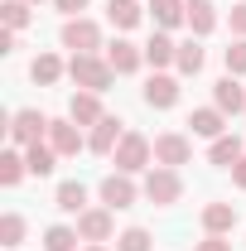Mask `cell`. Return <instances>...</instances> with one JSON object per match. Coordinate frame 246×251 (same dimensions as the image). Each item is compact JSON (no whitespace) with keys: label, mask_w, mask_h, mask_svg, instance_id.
Here are the masks:
<instances>
[{"label":"cell","mask_w":246,"mask_h":251,"mask_svg":"<svg viewBox=\"0 0 246 251\" xmlns=\"http://www.w3.org/2000/svg\"><path fill=\"white\" fill-rule=\"evenodd\" d=\"M203 63H208V53L198 49V39H188V44H179V58H174V68H179L184 77H198V73H203Z\"/></svg>","instance_id":"cell-25"},{"label":"cell","mask_w":246,"mask_h":251,"mask_svg":"<svg viewBox=\"0 0 246 251\" xmlns=\"http://www.w3.org/2000/svg\"><path fill=\"white\" fill-rule=\"evenodd\" d=\"M193 251H232V242H227V237H213V232H208V237H203V242H198Z\"/></svg>","instance_id":"cell-33"},{"label":"cell","mask_w":246,"mask_h":251,"mask_svg":"<svg viewBox=\"0 0 246 251\" xmlns=\"http://www.w3.org/2000/svg\"><path fill=\"white\" fill-rule=\"evenodd\" d=\"M25 174H29V164H25L20 150H5V155H0V184H5V188H15Z\"/></svg>","instance_id":"cell-27"},{"label":"cell","mask_w":246,"mask_h":251,"mask_svg":"<svg viewBox=\"0 0 246 251\" xmlns=\"http://www.w3.org/2000/svg\"><path fill=\"white\" fill-rule=\"evenodd\" d=\"M106 63H111V73H116V77H125V73H140L145 49H140V44H130V39H116V44H106Z\"/></svg>","instance_id":"cell-10"},{"label":"cell","mask_w":246,"mask_h":251,"mask_svg":"<svg viewBox=\"0 0 246 251\" xmlns=\"http://www.w3.org/2000/svg\"><path fill=\"white\" fill-rule=\"evenodd\" d=\"M242 155H246V150H242V135H217L213 145H208V159H213V164H222V169H232Z\"/></svg>","instance_id":"cell-22"},{"label":"cell","mask_w":246,"mask_h":251,"mask_svg":"<svg viewBox=\"0 0 246 251\" xmlns=\"http://www.w3.org/2000/svg\"><path fill=\"white\" fill-rule=\"evenodd\" d=\"M232 184H237V188H246V155L232 164Z\"/></svg>","instance_id":"cell-35"},{"label":"cell","mask_w":246,"mask_h":251,"mask_svg":"<svg viewBox=\"0 0 246 251\" xmlns=\"http://www.w3.org/2000/svg\"><path fill=\"white\" fill-rule=\"evenodd\" d=\"M140 193H145V188H135V174H106V179H101V208L125 213V208H135Z\"/></svg>","instance_id":"cell-5"},{"label":"cell","mask_w":246,"mask_h":251,"mask_svg":"<svg viewBox=\"0 0 246 251\" xmlns=\"http://www.w3.org/2000/svg\"><path fill=\"white\" fill-rule=\"evenodd\" d=\"M188 29L198 34V39L217 29V10H213V0H188Z\"/></svg>","instance_id":"cell-24"},{"label":"cell","mask_w":246,"mask_h":251,"mask_svg":"<svg viewBox=\"0 0 246 251\" xmlns=\"http://www.w3.org/2000/svg\"><path fill=\"white\" fill-rule=\"evenodd\" d=\"M82 251H106V247H101V242H87V247H82Z\"/></svg>","instance_id":"cell-37"},{"label":"cell","mask_w":246,"mask_h":251,"mask_svg":"<svg viewBox=\"0 0 246 251\" xmlns=\"http://www.w3.org/2000/svg\"><path fill=\"white\" fill-rule=\"evenodd\" d=\"M111 159H116V174H140V169H150V159H154V140H145L140 130H125Z\"/></svg>","instance_id":"cell-2"},{"label":"cell","mask_w":246,"mask_h":251,"mask_svg":"<svg viewBox=\"0 0 246 251\" xmlns=\"http://www.w3.org/2000/svg\"><path fill=\"white\" fill-rule=\"evenodd\" d=\"M29 5H39V0H29Z\"/></svg>","instance_id":"cell-38"},{"label":"cell","mask_w":246,"mask_h":251,"mask_svg":"<svg viewBox=\"0 0 246 251\" xmlns=\"http://www.w3.org/2000/svg\"><path fill=\"white\" fill-rule=\"evenodd\" d=\"M58 159H63V155L49 145V140L25 145V164H29V174H39V179H44V174H53V169H58Z\"/></svg>","instance_id":"cell-19"},{"label":"cell","mask_w":246,"mask_h":251,"mask_svg":"<svg viewBox=\"0 0 246 251\" xmlns=\"http://www.w3.org/2000/svg\"><path fill=\"white\" fill-rule=\"evenodd\" d=\"M188 126H193V135L217 140V135H227V111H217V106H198V111L188 116Z\"/></svg>","instance_id":"cell-15"},{"label":"cell","mask_w":246,"mask_h":251,"mask_svg":"<svg viewBox=\"0 0 246 251\" xmlns=\"http://www.w3.org/2000/svg\"><path fill=\"white\" fill-rule=\"evenodd\" d=\"M20 242H25V218H20V213H5V218H0V247L15 251Z\"/></svg>","instance_id":"cell-28"},{"label":"cell","mask_w":246,"mask_h":251,"mask_svg":"<svg viewBox=\"0 0 246 251\" xmlns=\"http://www.w3.org/2000/svg\"><path fill=\"white\" fill-rule=\"evenodd\" d=\"M213 106L217 111H227V116H237V111H246V87H242V77H217L213 82Z\"/></svg>","instance_id":"cell-11"},{"label":"cell","mask_w":246,"mask_h":251,"mask_svg":"<svg viewBox=\"0 0 246 251\" xmlns=\"http://www.w3.org/2000/svg\"><path fill=\"white\" fill-rule=\"evenodd\" d=\"M140 0H106V20L116 25V29H135L140 25Z\"/></svg>","instance_id":"cell-23"},{"label":"cell","mask_w":246,"mask_h":251,"mask_svg":"<svg viewBox=\"0 0 246 251\" xmlns=\"http://www.w3.org/2000/svg\"><path fill=\"white\" fill-rule=\"evenodd\" d=\"M232 34H237V39H246V0H237V5H232Z\"/></svg>","instance_id":"cell-32"},{"label":"cell","mask_w":246,"mask_h":251,"mask_svg":"<svg viewBox=\"0 0 246 251\" xmlns=\"http://www.w3.org/2000/svg\"><path fill=\"white\" fill-rule=\"evenodd\" d=\"M49 126H53V121H49L44 111L25 106V111H15V116H10V126H5V130H10V140H15L20 150H25V145H39V140L49 135Z\"/></svg>","instance_id":"cell-4"},{"label":"cell","mask_w":246,"mask_h":251,"mask_svg":"<svg viewBox=\"0 0 246 251\" xmlns=\"http://www.w3.org/2000/svg\"><path fill=\"white\" fill-rule=\"evenodd\" d=\"M0 53H15V29H0Z\"/></svg>","instance_id":"cell-36"},{"label":"cell","mask_w":246,"mask_h":251,"mask_svg":"<svg viewBox=\"0 0 246 251\" xmlns=\"http://www.w3.org/2000/svg\"><path fill=\"white\" fill-rule=\"evenodd\" d=\"M188 155H193L188 135H179V130H164V135H154V164H164V169H179V164H188Z\"/></svg>","instance_id":"cell-7"},{"label":"cell","mask_w":246,"mask_h":251,"mask_svg":"<svg viewBox=\"0 0 246 251\" xmlns=\"http://www.w3.org/2000/svg\"><path fill=\"white\" fill-rule=\"evenodd\" d=\"M49 145H53L58 155H77V150H87V140H82V126L73 121V116L53 121V126H49Z\"/></svg>","instance_id":"cell-12"},{"label":"cell","mask_w":246,"mask_h":251,"mask_svg":"<svg viewBox=\"0 0 246 251\" xmlns=\"http://www.w3.org/2000/svg\"><path fill=\"white\" fill-rule=\"evenodd\" d=\"M121 135H125V121H116V116H101V121L92 126V135H87V150H92V155H116Z\"/></svg>","instance_id":"cell-9"},{"label":"cell","mask_w":246,"mask_h":251,"mask_svg":"<svg viewBox=\"0 0 246 251\" xmlns=\"http://www.w3.org/2000/svg\"><path fill=\"white\" fill-rule=\"evenodd\" d=\"M53 208L58 213H87V188L77 184V179H68V184H58V193H53Z\"/></svg>","instance_id":"cell-20"},{"label":"cell","mask_w":246,"mask_h":251,"mask_svg":"<svg viewBox=\"0 0 246 251\" xmlns=\"http://www.w3.org/2000/svg\"><path fill=\"white\" fill-rule=\"evenodd\" d=\"M77 232H82V242H111V232H116L111 208H87V213H77Z\"/></svg>","instance_id":"cell-13"},{"label":"cell","mask_w":246,"mask_h":251,"mask_svg":"<svg viewBox=\"0 0 246 251\" xmlns=\"http://www.w3.org/2000/svg\"><path fill=\"white\" fill-rule=\"evenodd\" d=\"M63 49H73V53H97V49H101V29H97L92 20L73 15V20H63Z\"/></svg>","instance_id":"cell-6"},{"label":"cell","mask_w":246,"mask_h":251,"mask_svg":"<svg viewBox=\"0 0 246 251\" xmlns=\"http://www.w3.org/2000/svg\"><path fill=\"white\" fill-rule=\"evenodd\" d=\"M150 20L159 25V29L188 25V0H150Z\"/></svg>","instance_id":"cell-17"},{"label":"cell","mask_w":246,"mask_h":251,"mask_svg":"<svg viewBox=\"0 0 246 251\" xmlns=\"http://www.w3.org/2000/svg\"><path fill=\"white\" fill-rule=\"evenodd\" d=\"M63 73H68V63H63L58 53H39V58L29 63V77L39 82V87H53V82H58Z\"/></svg>","instance_id":"cell-21"},{"label":"cell","mask_w":246,"mask_h":251,"mask_svg":"<svg viewBox=\"0 0 246 251\" xmlns=\"http://www.w3.org/2000/svg\"><path fill=\"white\" fill-rule=\"evenodd\" d=\"M77 242H82V232H77V227H49V232H44V251H77Z\"/></svg>","instance_id":"cell-26"},{"label":"cell","mask_w":246,"mask_h":251,"mask_svg":"<svg viewBox=\"0 0 246 251\" xmlns=\"http://www.w3.org/2000/svg\"><path fill=\"white\" fill-rule=\"evenodd\" d=\"M232 227H237V208H232V203H208V208H203V232L227 237Z\"/></svg>","instance_id":"cell-18"},{"label":"cell","mask_w":246,"mask_h":251,"mask_svg":"<svg viewBox=\"0 0 246 251\" xmlns=\"http://www.w3.org/2000/svg\"><path fill=\"white\" fill-rule=\"evenodd\" d=\"M53 5H58L63 15H68V20H73V15H82V10H87V0H53Z\"/></svg>","instance_id":"cell-34"},{"label":"cell","mask_w":246,"mask_h":251,"mask_svg":"<svg viewBox=\"0 0 246 251\" xmlns=\"http://www.w3.org/2000/svg\"><path fill=\"white\" fill-rule=\"evenodd\" d=\"M68 116H73L77 126H97L101 116H106V111H101V92H82V87H77L73 101H68Z\"/></svg>","instance_id":"cell-14"},{"label":"cell","mask_w":246,"mask_h":251,"mask_svg":"<svg viewBox=\"0 0 246 251\" xmlns=\"http://www.w3.org/2000/svg\"><path fill=\"white\" fill-rule=\"evenodd\" d=\"M140 188H145V198H150L154 208H174V203L184 198V179H179V169H164V164H154Z\"/></svg>","instance_id":"cell-3"},{"label":"cell","mask_w":246,"mask_h":251,"mask_svg":"<svg viewBox=\"0 0 246 251\" xmlns=\"http://www.w3.org/2000/svg\"><path fill=\"white\" fill-rule=\"evenodd\" d=\"M145 106L154 111H169V106H179V77H169V73H154L150 82H145Z\"/></svg>","instance_id":"cell-8"},{"label":"cell","mask_w":246,"mask_h":251,"mask_svg":"<svg viewBox=\"0 0 246 251\" xmlns=\"http://www.w3.org/2000/svg\"><path fill=\"white\" fill-rule=\"evenodd\" d=\"M68 77H73L82 92H106L116 73H111L106 53H73V58H68Z\"/></svg>","instance_id":"cell-1"},{"label":"cell","mask_w":246,"mask_h":251,"mask_svg":"<svg viewBox=\"0 0 246 251\" xmlns=\"http://www.w3.org/2000/svg\"><path fill=\"white\" fill-rule=\"evenodd\" d=\"M222 63H227L232 77H242V73H246V39H232V44L222 49Z\"/></svg>","instance_id":"cell-31"},{"label":"cell","mask_w":246,"mask_h":251,"mask_svg":"<svg viewBox=\"0 0 246 251\" xmlns=\"http://www.w3.org/2000/svg\"><path fill=\"white\" fill-rule=\"evenodd\" d=\"M154 242H150V232L145 227H125L121 237H116V251H150Z\"/></svg>","instance_id":"cell-30"},{"label":"cell","mask_w":246,"mask_h":251,"mask_svg":"<svg viewBox=\"0 0 246 251\" xmlns=\"http://www.w3.org/2000/svg\"><path fill=\"white\" fill-rule=\"evenodd\" d=\"M174 58H179V44L169 39V29H154V39L145 44V63H150L154 73H159V68H169Z\"/></svg>","instance_id":"cell-16"},{"label":"cell","mask_w":246,"mask_h":251,"mask_svg":"<svg viewBox=\"0 0 246 251\" xmlns=\"http://www.w3.org/2000/svg\"><path fill=\"white\" fill-rule=\"evenodd\" d=\"M0 20H5V29H25V25H29V0H5V5H0Z\"/></svg>","instance_id":"cell-29"}]
</instances>
